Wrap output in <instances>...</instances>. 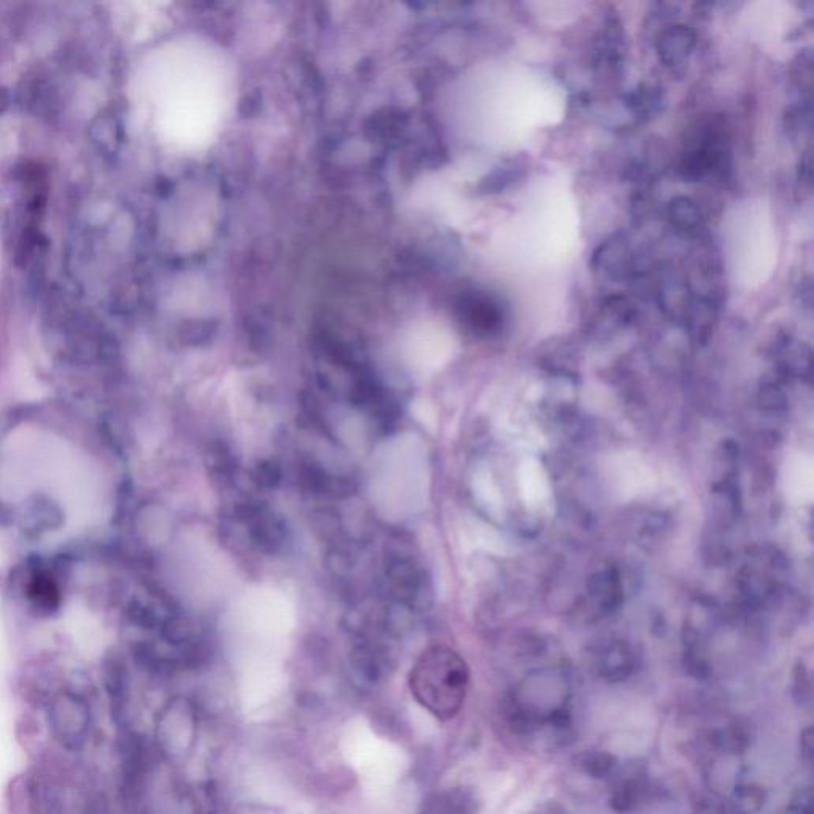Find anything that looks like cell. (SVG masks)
Listing matches in <instances>:
<instances>
[{"label": "cell", "mask_w": 814, "mask_h": 814, "mask_svg": "<svg viewBox=\"0 0 814 814\" xmlns=\"http://www.w3.org/2000/svg\"><path fill=\"white\" fill-rule=\"evenodd\" d=\"M571 697L570 678L559 668L530 671L520 679L509 697V725L522 737L544 730L563 737L570 730Z\"/></svg>", "instance_id": "cell-1"}, {"label": "cell", "mask_w": 814, "mask_h": 814, "mask_svg": "<svg viewBox=\"0 0 814 814\" xmlns=\"http://www.w3.org/2000/svg\"><path fill=\"white\" fill-rule=\"evenodd\" d=\"M417 702L441 721L455 718L470 687V668L454 649L435 646L423 652L411 671Z\"/></svg>", "instance_id": "cell-2"}, {"label": "cell", "mask_w": 814, "mask_h": 814, "mask_svg": "<svg viewBox=\"0 0 814 814\" xmlns=\"http://www.w3.org/2000/svg\"><path fill=\"white\" fill-rule=\"evenodd\" d=\"M387 594L395 605L414 611H427L433 601V589L427 570L406 539L387 544L384 555Z\"/></svg>", "instance_id": "cell-3"}, {"label": "cell", "mask_w": 814, "mask_h": 814, "mask_svg": "<svg viewBox=\"0 0 814 814\" xmlns=\"http://www.w3.org/2000/svg\"><path fill=\"white\" fill-rule=\"evenodd\" d=\"M787 563L772 547H756L746 555L737 576V586L746 605L767 609L781 601L786 586Z\"/></svg>", "instance_id": "cell-4"}, {"label": "cell", "mask_w": 814, "mask_h": 814, "mask_svg": "<svg viewBox=\"0 0 814 814\" xmlns=\"http://www.w3.org/2000/svg\"><path fill=\"white\" fill-rule=\"evenodd\" d=\"M233 517L234 522L244 528L249 543L263 554H277L287 543V525L263 501H241L234 506Z\"/></svg>", "instance_id": "cell-5"}, {"label": "cell", "mask_w": 814, "mask_h": 814, "mask_svg": "<svg viewBox=\"0 0 814 814\" xmlns=\"http://www.w3.org/2000/svg\"><path fill=\"white\" fill-rule=\"evenodd\" d=\"M48 722L56 740L70 751H77L90 733V706L78 695L61 694L48 708Z\"/></svg>", "instance_id": "cell-6"}, {"label": "cell", "mask_w": 814, "mask_h": 814, "mask_svg": "<svg viewBox=\"0 0 814 814\" xmlns=\"http://www.w3.org/2000/svg\"><path fill=\"white\" fill-rule=\"evenodd\" d=\"M625 586L616 566H605L590 574L586 584V605L597 617H609L622 608Z\"/></svg>", "instance_id": "cell-7"}, {"label": "cell", "mask_w": 814, "mask_h": 814, "mask_svg": "<svg viewBox=\"0 0 814 814\" xmlns=\"http://www.w3.org/2000/svg\"><path fill=\"white\" fill-rule=\"evenodd\" d=\"M24 598L40 616H53L63 603L58 579L39 559L29 562L24 576Z\"/></svg>", "instance_id": "cell-8"}, {"label": "cell", "mask_w": 814, "mask_h": 814, "mask_svg": "<svg viewBox=\"0 0 814 814\" xmlns=\"http://www.w3.org/2000/svg\"><path fill=\"white\" fill-rule=\"evenodd\" d=\"M594 663L601 678L608 683H621L635 670V652L627 641L611 638L598 646Z\"/></svg>", "instance_id": "cell-9"}, {"label": "cell", "mask_w": 814, "mask_h": 814, "mask_svg": "<svg viewBox=\"0 0 814 814\" xmlns=\"http://www.w3.org/2000/svg\"><path fill=\"white\" fill-rule=\"evenodd\" d=\"M721 159L722 150L718 132H703L702 139H698L697 144L692 145L684 153L679 174L684 180L697 182L713 172L721 164Z\"/></svg>", "instance_id": "cell-10"}, {"label": "cell", "mask_w": 814, "mask_h": 814, "mask_svg": "<svg viewBox=\"0 0 814 814\" xmlns=\"http://www.w3.org/2000/svg\"><path fill=\"white\" fill-rule=\"evenodd\" d=\"M462 318L466 328L477 338H490L504 326V311L497 299L490 296H471L462 304Z\"/></svg>", "instance_id": "cell-11"}, {"label": "cell", "mask_w": 814, "mask_h": 814, "mask_svg": "<svg viewBox=\"0 0 814 814\" xmlns=\"http://www.w3.org/2000/svg\"><path fill=\"white\" fill-rule=\"evenodd\" d=\"M63 511L47 497H35L24 509L21 528L26 535L43 536L63 525Z\"/></svg>", "instance_id": "cell-12"}, {"label": "cell", "mask_w": 814, "mask_h": 814, "mask_svg": "<svg viewBox=\"0 0 814 814\" xmlns=\"http://www.w3.org/2000/svg\"><path fill=\"white\" fill-rule=\"evenodd\" d=\"M695 43L697 35L694 29H690L686 24H673L665 29L657 40L660 61H663L665 66L683 64L694 50Z\"/></svg>", "instance_id": "cell-13"}, {"label": "cell", "mask_w": 814, "mask_h": 814, "mask_svg": "<svg viewBox=\"0 0 814 814\" xmlns=\"http://www.w3.org/2000/svg\"><path fill=\"white\" fill-rule=\"evenodd\" d=\"M104 686L109 697L113 721H123L128 703V670L120 657L109 656L105 659Z\"/></svg>", "instance_id": "cell-14"}, {"label": "cell", "mask_w": 814, "mask_h": 814, "mask_svg": "<svg viewBox=\"0 0 814 814\" xmlns=\"http://www.w3.org/2000/svg\"><path fill=\"white\" fill-rule=\"evenodd\" d=\"M649 794V781L644 773L633 772L622 776L609 795V805L617 813H630L644 803Z\"/></svg>", "instance_id": "cell-15"}, {"label": "cell", "mask_w": 814, "mask_h": 814, "mask_svg": "<svg viewBox=\"0 0 814 814\" xmlns=\"http://www.w3.org/2000/svg\"><path fill=\"white\" fill-rule=\"evenodd\" d=\"M778 376L784 380L789 377H810L811 352L803 342L791 338L781 339L775 347Z\"/></svg>", "instance_id": "cell-16"}, {"label": "cell", "mask_w": 814, "mask_h": 814, "mask_svg": "<svg viewBox=\"0 0 814 814\" xmlns=\"http://www.w3.org/2000/svg\"><path fill=\"white\" fill-rule=\"evenodd\" d=\"M686 326L692 339L697 342H706L713 333L716 323V307L708 299H700L689 303L686 312Z\"/></svg>", "instance_id": "cell-17"}, {"label": "cell", "mask_w": 814, "mask_h": 814, "mask_svg": "<svg viewBox=\"0 0 814 814\" xmlns=\"http://www.w3.org/2000/svg\"><path fill=\"white\" fill-rule=\"evenodd\" d=\"M573 765L592 780H605L616 772L617 759L601 749H587L573 757Z\"/></svg>", "instance_id": "cell-18"}, {"label": "cell", "mask_w": 814, "mask_h": 814, "mask_svg": "<svg viewBox=\"0 0 814 814\" xmlns=\"http://www.w3.org/2000/svg\"><path fill=\"white\" fill-rule=\"evenodd\" d=\"M668 218L671 225L686 234L697 233L703 225L702 210L697 206V202L686 196L671 199L668 204Z\"/></svg>", "instance_id": "cell-19"}, {"label": "cell", "mask_w": 814, "mask_h": 814, "mask_svg": "<svg viewBox=\"0 0 814 814\" xmlns=\"http://www.w3.org/2000/svg\"><path fill=\"white\" fill-rule=\"evenodd\" d=\"M206 465L210 474L223 484L233 482L234 476H237L236 458H234L233 452L221 442H217L207 450Z\"/></svg>", "instance_id": "cell-20"}, {"label": "cell", "mask_w": 814, "mask_h": 814, "mask_svg": "<svg viewBox=\"0 0 814 814\" xmlns=\"http://www.w3.org/2000/svg\"><path fill=\"white\" fill-rule=\"evenodd\" d=\"M625 101H627L625 104L635 117L648 120L651 115L659 112L660 104H662V94L652 86H640L638 90L628 94Z\"/></svg>", "instance_id": "cell-21"}, {"label": "cell", "mask_w": 814, "mask_h": 814, "mask_svg": "<svg viewBox=\"0 0 814 814\" xmlns=\"http://www.w3.org/2000/svg\"><path fill=\"white\" fill-rule=\"evenodd\" d=\"M783 377L767 380L760 388L759 403L765 412L770 414H780L786 411V393L783 390Z\"/></svg>", "instance_id": "cell-22"}, {"label": "cell", "mask_w": 814, "mask_h": 814, "mask_svg": "<svg viewBox=\"0 0 814 814\" xmlns=\"http://www.w3.org/2000/svg\"><path fill=\"white\" fill-rule=\"evenodd\" d=\"M525 174H527V166L520 161V158L511 159L508 164H504L501 169L495 171L487 188L492 193H497V191L504 190V188L512 187L514 183H519L522 177H525Z\"/></svg>", "instance_id": "cell-23"}, {"label": "cell", "mask_w": 814, "mask_h": 814, "mask_svg": "<svg viewBox=\"0 0 814 814\" xmlns=\"http://www.w3.org/2000/svg\"><path fill=\"white\" fill-rule=\"evenodd\" d=\"M250 476L258 489L272 490L282 481V468L271 460H261L253 466Z\"/></svg>", "instance_id": "cell-24"}, {"label": "cell", "mask_w": 814, "mask_h": 814, "mask_svg": "<svg viewBox=\"0 0 814 814\" xmlns=\"http://www.w3.org/2000/svg\"><path fill=\"white\" fill-rule=\"evenodd\" d=\"M735 803L746 813H754L764 807L765 794L757 786H740L735 791Z\"/></svg>", "instance_id": "cell-25"}, {"label": "cell", "mask_w": 814, "mask_h": 814, "mask_svg": "<svg viewBox=\"0 0 814 814\" xmlns=\"http://www.w3.org/2000/svg\"><path fill=\"white\" fill-rule=\"evenodd\" d=\"M811 695H813V689H811L810 675H808L807 667L803 663H799L794 671L795 702L802 708H807L811 705Z\"/></svg>", "instance_id": "cell-26"}, {"label": "cell", "mask_w": 814, "mask_h": 814, "mask_svg": "<svg viewBox=\"0 0 814 814\" xmlns=\"http://www.w3.org/2000/svg\"><path fill=\"white\" fill-rule=\"evenodd\" d=\"M800 749H802L803 759L807 760V762H811L814 752L813 729H811V727H808L807 730H803L802 735H800Z\"/></svg>", "instance_id": "cell-27"}, {"label": "cell", "mask_w": 814, "mask_h": 814, "mask_svg": "<svg viewBox=\"0 0 814 814\" xmlns=\"http://www.w3.org/2000/svg\"><path fill=\"white\" fill-rule=\"evenodd\" d=\"M10 102H12L10 91L7 88H0V113H4L10 107Z\"/></svg>", "instance_id": "cell-28"}, {"label": "cell", "mask_w": 814, "mask_h": 814, "mask_svg": "<svg viewBox=\"0 0 814 814\" xmlns=\"http://www.w3.org/2000/svg\"><path fill=\"white\" fill-rule=\"evenodd\" d=\"M535 814H562V813H560L559 808L554 807V805H547L546 808H543V810L536 811Z\"/></svg>", "instance_id": "cell-29"}]
</instances>
